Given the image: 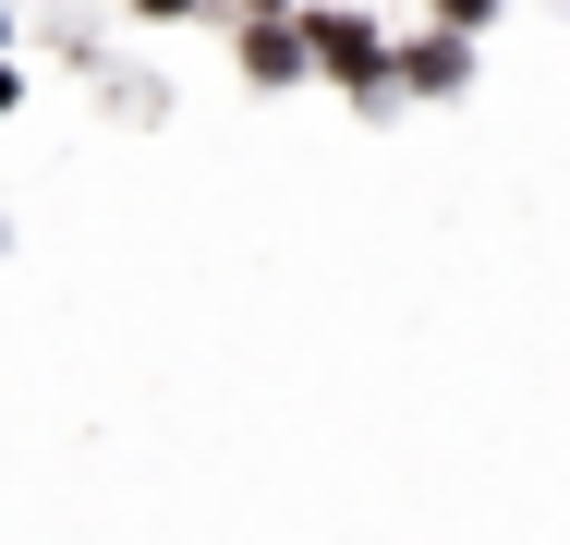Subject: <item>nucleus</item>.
Segmentation results:
<instances>
[{"label":"nucleus","mask_w":570,"mask_h":545,"mask_svg":"<svg viewBox=\"0 0 570 545\" xmlns=\"http://www.w3.org/2000/svg\"><path fill=\"white\" fill-rule=\"evenodd\" d=\"M304 37H316V73H341V86H376V24H364V12H316Z\"/></svg>","instance_id":"1"},{"label":"nucleus","mask_w":570,"mask_h":545,"mask_svg":"<svg viewBox=\"0 0 570 545\" xmlns=\"http://www.w3.org/2000/svg\"><path fill=\"white\" fill-rule=\"evenodd\" d=\"M243 61L279 86V73H304V61H316V37H304V24H255V37H243Z\"/></svg>","instance_id":"2"},{"label":"nucleus","mask_w":570,"mask_h":545,"mask_svg":"<svg viewBox=\"0 0 570 545\" xmlns=\"http://www.w3.org/2000/svg\"><path fill=\"white\" fill-rule=\"evenodd\" d=\"M438 12H450V24H485V12H498V0H438Z\"/></svg>","instance_id":"3"},{"label":"nucleus","mask_w":570,"mask_h":545,"mask_svg":"<svg viewBox=\"0 0 570 545\" xmlns=\"http://www.w3.org/2000/svg\"><path fill=\"white\" fill-rule=\"evenodd\" d=\"M0 109H12V73H0Z\"/></svg>","instance_id":"4"}]
</instances>
